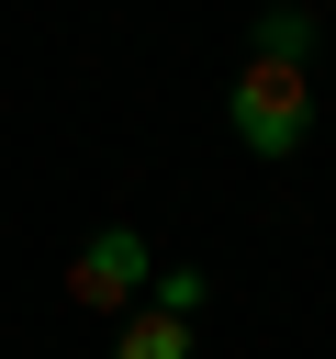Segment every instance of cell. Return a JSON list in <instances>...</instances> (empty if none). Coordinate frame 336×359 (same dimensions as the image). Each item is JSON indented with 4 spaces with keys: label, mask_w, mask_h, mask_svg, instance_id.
I'll return each mask as SVG.
<instances>
[{
    "label": "cell",
    "mask_w": 336,
    "mask_h": 359,
    "mask_svg": "<svg viewBox=\"0 0 336 359\" xmlns=\"http://www.w3.org/2000/svg\"><path fill=\"white\" fill-rule=\"evenodd\" d=\"M224 123H235V146L246 157H302V135H314V79L302 67H269V56H246V79L224 90Z\"/></svg>",
    "instance_id": "6da1fadb"
},
{
    "label": "cell",
    "mask_w": 336,
    "mask_h": 359,
    "mask_svg": "<svg viewBox=\"0 0 336 359\" xmlns=\"http://www.w3.org/2000/svg\"><path fill=\"white\" fill-rule=\"evenodd\" d=\"M146 280H157V258H146V236H134V224H101V236L67 258V303H78V314H123Z\"/></svg>",
    "instance_id": "7a4b0ae2"
},
{
    "label": "cell",
    "mask_w": 336,
    "mask_h": 359,
    "mask_svg": "<svg viewBox=\"0 0 336 359\" xmlns=\"http://www.w3.org/2000/svg\"><path fill=\"white\" fill-rule=\"evenodd\" d=\"M246 56H269V67H302V56H314V11H302V0H269V11L246 22Z\"/></svg>",
    "instance_id": "3957f363"
},
{
    "label": "cell",
    "mask_w": 336,
    "mask_h": 359,
    "mask_svg": "<svg viewBox=\"0 0 336 359\" xmlns=\"http://www.w3.org/2000/svg\"><path fill=\"white\" fill-rule=\"evenodd\" d=\"M112 359H190V325H179V314H134Z\"/></svg>",
    "instance_id": "277c9868"
},
{
    "label": "cell",
    "mask_w": 336,
    "mask_h": 359,
    "mask_svg": "<svg viewBox=\"0 0 336 359\" xmlns=\"http://www.w3.org/2000/svg\"><path fill=\"white\" fill-rule=\"evenodd\" d=\"M202 292H213L202 269H157V280H146V314H179V325H190V314H202Z\"/></svg>",
    "instance_id": "5b68a950"
}]
</instances>
